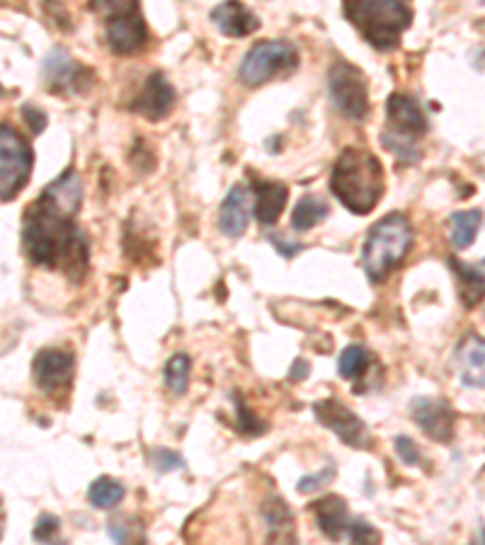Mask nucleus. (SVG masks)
<instances>
[{
	"label": "nucleus",
	"instance_id": "obj_1",
	"mask_svg": "<svg viewBox=\"0 0 485 545\" xmlns=\"http://www.w3.org/2000/svg\"><path fill=\"white\" fill-rule=\"evenodd\" d=\"M83 187L76 170L56 177L22 218V245L34 265L81 281L90 267V240L76 223Z\"/></svg>",
	"mask_w": 485,
	"mask_h": 545
},
{
	"label": "nucleus",
	"instance_id": "obj_2",
	"mask_svg": "<svg viewBox=\"0 0 485 545\" xmlns=\"http://www.w3.org/2000/svg\"><path fill=\"white\" fill-rule=\"evenodd\" d=\"M330 189L355 216L372 214L384 197V165L364 148H345L330 172Z\"/></svg>",
	"mask_w": 485,
	"mask_h": 545
},
{
	"label": "nucleus",
	"instance_id": "obj_3",
	"mask_svg": "<svg viewBox=\"0 0 485 545\" xmlns=\"http://www.w3.org/2000/svg\"><path fill=\"white\" fill-rule=\"evenodd\" d=\"M342 8L350 25L381 51L396 49L413 22L408 0H342Z\"/></svg>",
	"mask_w": 485,
	"mask_h": 545
},
{
	"label": "nucleus",
	"instance_id": "obj_4",
	"mask_svg": "<svg viewBox=\"0 0 485 545\" xmlns=\"http://www.w3.org/2000/svg\"><path fill=\"white\" fill-rule=\"evenodd\" d=\"M413 248V226L403 214H388L374 223L362 248V267L372 284H381L403 265Z\"/></svg>",
	"mask_w": 485,
	"mask_h": 545
},
{
	"label": "nucleus",
	"instance_id": "obj_5",
	"mask_svg": "<svg viewBox=\"0 0 485 545\" xmlns=\"http://www.w3.org/2000/svg\"><path fill=\"white\" fill-rule=\"evenodd\" d=\"M430 124H427L425 112L410 95L393 93L386 102V129L381 134L384 148L401 158L403 163H418L420 153L415 148V141L422 134H427Z\"/></svg>",
	"mask_w": 485,
	"mask_h": 545
},
{
	"label": "nucleus",
	"instance_id": "obj_6",
	"mask_svg": "<svg viewBox=\"0 0 485 545\" xmlns=\"http://www.w3.org/2000/svg\"><path fill=\"white\" fill-rule=\"evenodd\" d=\"M296 66H299V54H296L294 44L282 42V39L260 42L243 56L241 66H238V80L248 88H258L279 76H289L296 71Z\"/></svg>",
	"mask_w": 485,
	"mask_h": 545
},
{
	"label": "nucleus",
	"instance_id": "obj_7",
	"mask_svg": "<svg viewBox=\"0 0 485 545\" xmlns=\"http://www.w3.org/2000/svg\"><path fill=\"white\" fill-rule=\"evenodd\" d=\"M32 163V148L27 146V141L13 126H0V199L3 202L15 199L17 192L27 185Z\"/></svg>",
	"mask_w": 485,
	"mask_h": 545
},
{
	"label": "nucleus",
	"instance_id": "obj_8",
	"mask_svg": "<svg viewBox=\"0 0 485 545\" xmlns=\"http://www.w3.org/2000/svg\"><path fill=\"white\" fill-rule=\"evenodd\" d=\"M328 90L333 97V105L345 114L347 119L362 122L369 114V90L364 73L350 61L340 59L330 66Z\"/></svg>",
	"mask_w": 485,
	"mask_h": 545
},
{
	"label": "nucleus",
	"instance_id": "obj_9",
	"mask_svg": "<svg viewBox=\"0 0 485 545\" xmlns=\"http://www.w3.org/2000/svg\"><path fill=\"white\" fill-rule=\"evenodd\" d=\"M313 415L350 449H372V434H369L367 424L340 400H321L313 405Z\"/></svg>",
	"mask_w": 485,
	"mask_h": 545
},
{
	"label": "nucleus",
	"instance_id": "obj_10",
	"mask_svg": "<svg viewBox=\"0 0 485 545\" xmlns=\"http://www.w3.org/2000/svg\"><path fill=\"white\" fill-rule=\"evenodd\" d=\"M90 76L93 71L81 66L66 49L54 47L47 54V59L42 63V78L47 90L56 95H68V93H85L90 88Z\"/></svg>",
	"mask_w": 485,
	"mask_h": 545
},
{
	"label": "nucleus",
	"instance_id": "obj_11",
	"mask_svg": "<svg viewBox=\"0 0 485 545\" xmlns=\"http://www.w3.org/2000/svg\"><path fill=\"white\" fill-rule=\"evenodd\" d=\"M410 417H413V422L422 429V434L430 436L432 441H439V444L452 441L456 415L452 405H449V400L427 398V395L413 398L410 400Z\"/></svg>",
	"mask_w": 485,
	"mask_h": 545
},
{
	"label": "nucleus",
	"instance_id": "obj_12",
	"mask_svg": "<svg viewBox=\"0 0 485 545\" xmlns=\"http://www.w3.org/2000/svg\"><path fill=\"white\" fill-rule=\"evenodd\" d=\"M73 354L66 349H42L32 361V376L42 393L54 395L56 390H66L73 378Z\"/></svg>",
	"mask_w": 485,
	"mask_h": 545
},
{
	"label": "nucleus",
	"instance_id": "obj_13",
	"mask_svg": "<svg viewBox=\"0 0 485 545\" xmlns=\"http://www.w3.org/2000/svg\"><path fill=\"white\" fill-rule=\"evenodd\" d=\"M175 107V90L173 85L168 83V78L163 73H151L146 78L144 88H141L139 97L134 100V109L136 114L148 119V122H161V119L168 117Z\"/></svg>",
	"mask_w": 485,
	"mask_h": 545
},
{
	"label": "nucleus",
	"instance_id": "obj_14",
	"mask_svg": "<svg viewBox=\"0 0 485 545\" xmlns=\"http://www.w3.org/2000/svg\"><path fill=\"white\" fill-rule=\"evenodd\" d=\"M211 22L224 37L243 39L260 27V20L253 10H248L241 0H224L211 10Z\"/></svg>",
	"mask_w": 485,
	"mask_h": 545
},
{
	"label": "nucleus",
	"instance_id": "obj_15",
	"mask_svg": "<svg viewBox=\"0 0 485 545\" xmlns=\"http://www.w3.org/2000/svg\"><path fill=\"white\" fill-rule=\"evenodd\" d=\"M456 369L466 388H485V337L466 335L456 347Z\"/></svg>",
	"mask_w": 485,
	"mask_h": 545
},
{
	"label": "nucleus",
	"instance_id": "obj_16",
	"mask_svg": "<svg viewBox=\"0 0 485 545\" xmlns=\"http://www.w3.org/2000/svg\"><path fill=\"white\" fill-rule=\"evenodd\" d=\"M107 47H110L114 54L129 56L136 54L139 49L146 47L148 42V30L146 22L141 15L122 17V20L107 22Z\"/></svg>",
	"mask_w": 485,
	"mask_h": 545
},
{
	"label": "nucleus",
	"instance_id": "obj_17",
	"mask_svg": "<svg viewBox=\"0 0 485 545\" xmlns=\"http://www.w3.org/2000/svg\"><path fill=\"white\" fill-rule=\"evenodd\" d=\"M250 199H253V192L245 185H233L231 192L226 194L224 204H221L219 228L228 238H241L245 228H248L250 209H253Z\"/></svg>",
	"mask_w": 485,
	"mask_h": 545
},
{
	"label": "nucleus",
	"instance_id": "obj_18",
	"mask_svg": "<svg viewBox=\"0 0 485 545\" xmlns=\"http://www.w3.org/2000/svg\"><path fill=\"white\" fill-rule=\"evenodd\" d=\"M313 514H316L318 529L323 531L325 538L330 541H338V538L347 536L352 526V516L350 509H347V502L338 495H328L318 502L311 504Z\"/></svg>",
	"mask_w": 485,
	"mask_h": 545
},
{
	"label": "nucleus",
	"instance_id": "obj_19",
	"mask_svg": "<svg viewBox=\"0 0 485 545\" xmlns=\"http://www.w3.org/2000/svg\"><path fill=\"white\" fill-rule=\"evenodd\" d=\"M255 194V216L262 226H272L279 221L284 206H287L289 189L275 180H253Z\"/></svg>",
	"mask_w": 485,
	"mask_h": 545
},
{
	"label": "nucleus",
	"instance_id": "obj_20",
	"mask_svg": "<svg viewBox=\"0 0 485 545\" xmlns=\"http://www.w3.org/2000/svg\"><path fill=\"white\" fill-rule=\"evenodd\" d=\"M449 265L454 269L456 284H459V298L464 303V308H476L485 298V274L481 269L464 265L456 257L449 260Z\"/></svg>",
	"mask_w": 485,
	"mask_h": 545
},
{
	"label": "nucleus",
	"instance_id": "obj_21",
	"mask_svg": "<svg viewBox=\"0 0 485 545\" xmlns=\"http://www.w3.org/2000/svg\"><path fill=\"white\" fill-rule=\"evenodd\" d=\"M262 519L267 524V538L270 541H294V516H291V509L284 499H267L262 504Z\"/></svg>",
	"mask_w": 485,
	"mask_h": 545
},
{
	"label": "nucleus",
	"instance_id": "obj_22",
	"mask_svg": "<svg viewBox=\"0 0 485 545\" xmlns=\"http://www.w3.org/2000/svg\"><path fill=\"white\" fill-rule=\"evenodd\" d=\"M328 214L330 206L325 199L316 197V194H304L301 202L296 204L294 214H291V228H294L296 233H306L311 231V228H316L321 221H325Z\"/></svg>",
	"mask_w": 485,
	"mask_h": 545
},
{
	"label": "nucleus",
	"instance_id": "obj_23",
	"mask_svg": "<svg viewBox=\"0 0 485 545\" xmlns=\"http://www.w3.org/2000/svg\"><path fill=\"white\" fill-rule=\"evenodd\" d=\"M483 223V214L478 209L471 211H456L449 218V240L456 250H466L476 240L478 228Z\"/></svg>",
	"mask_w": 485,
	"mask_h": 545
},
{
	"label": "nucleus",
	"instance_id": "obj_24",
	"mask_svg": "<svg viewBox=\"0 0 485 545\" xmlns=\"http://www.w3.org/2000/svg\"><path fill=\"white\" fill-rule=\"evenodd\" d=\"M372 364V354L364 344H350V347L342 349L340 361H338V374L347 381H355V378L364 376Z\"/></svg>",
	"mask_w": 485,
	"mask_h": 545
},
{
	"label": "nucleus",
	"instance_id": "obj_25",
	"mask_svg": "<svg viewBox=\"0 0 485 545\" xmlns=\"http://www.w3.org/2000/svg\"><path fill=\"white\" fill-rule=\"evenodd\" d=\"M190 371H192V359L187 354H175L168 359L163 369V381L165 388L173 395H185L187 386H190Z\"/></svg>",
	"mask_w": 485,
	"mask_h": 545
},
{
	"label": "nucleus",
	"instance_id": "obj_26",
	"mask_svg": "<svg viewBox=\"0 0 485 545\" xmlns=\"http://www.w3.org/2000/svg\"><path fill=\"white\" fill-rule=\"evenodd\" d=\"M124 499V487L117 483L114 478H97L93 485L88 487V502L93 504L95 509H114Z\"/></svg>",
	"mask_w": 485,
	"mask_h": 545
},
{
	"label": "nucleus",
	"instance_id": "obj_27",
	"mask_svg": "<svg viewBox=\"0 0 485 545\" xmlns=\"http://www.w3.org/2000/svg\"><path fill=\"white\" fill-rule=\"evenodd\" d=\"M90 10H93L95 15L105 17V22L141 15L139 0H90Z\"/></svg>",
	"mask_w": 485,
	"mask_h": 545
},
{
	"label": "nucleus",
	"instance_id": "obj_28",
	"mask_svg": "<svg viewBox=\"0 0 485 545\" xmlns=\"http://www.w3.org/2000/svg\"><path fill=\"white\" fill-rule=\"evenodd\" d=\"M233 403H236V415H238V432L245 436H258L265 432V422L260 420L258 415L253 412V407H250L241 395L233 393Z\"/></svg>",
	"mask_w": 485,
	"mask_h": 545
},
{
	"label": "nucleus",
	"instance_id": "obj_29",
	"mask_svg": "<svg viewBox=\"0 0 485 545\" xmlns=\"http://www.w3.org/2000/svg\"><path fill=\"white\" fill-rule=\"evenodd\" d=\"M151 466L158 470V473H173V470H180L185 466L180 453L170 449H153L151 451Z\"/></svg>",
	"mask_w": 485,
	"mask_h": 545
},
{
	"label": "nucleus",
	"instance_id": "obj_30",
	"mask_svg": "<svg viewBox=\"0 0 485 545\" xmlns=\"http://www.w3.org/2000/svg\"><path fill=\"white\" fill-rule=\"evenodd\" d=\"M347 538H350L352 543H379L381 533L376 531L372 524H367L364 519H352V526H350V531H347Z\"/></svg>",
	"mask_w": 485,
	"mask_h": 545
},
{
	"label": "nucleus",
	"instance_id": "obj_31",
	"mask_svg": "<svg viewBox=\"0 0 485 545\" xmlns=\"http://www.w3.org/2000/svg\"><path fill=\"white\" fill-rule=\"evenodd\" d=\"M61 529V521L56 514H42L37 519V524H34V531H32V538L34 541H51V538L56 536Z\"/></svg>",
	"mask_w": 485,
	"mask_h": 545
},
{
	"label": "nucleus",
	"instance_id": "obj_32",
	"mask_svg": "<svg viewBox=\"0 0 485 545\" xmlns=\"http://www.w3.org/2000/svg\"><path fill=\"white\" fill-rule=\"evenodd\" d=\"M393 446H396L398 458H401L405 466H420L422 456H420L418 446H415V441L410 439V436H396Z\"/></svg>",
	"mask_w": 485,
	"mask_h": 545
},
{
	"label": "nucleus",
	"instance_id": "obj_33",
	"mask_svg": "<svg viewBox=\"0 0 485 545\" xmlns=\"http://www.w3.org/2000/svg\"><path fill=\"white\" fill-rule=\"evenodd\" d=\"M333 478H335V466H325L323 473L304 475V478L299 480V492H304V495H311V492H316L318 487L328 485Z\"/></svg>",
	"mask_w": 485,
	"mask_h": 545
},
{
	"label": "nucleus",
	"instance_id": "obj_34",
	"mask_svg": "<svg viewBox=\"0 0 485 545\" xmlns=\"http://www.w3.org/2000/svg\"><path fill=\"white\" fill-rule=\"evenodd\" d=\"M22 114H25V122L34 136H39L47 129V114L42 109H37L34 105H22Z\"/></svg>",
	"mask_w": 485,
	"mask_h": 545
},
{
	"label": "nucleus",
	"instance_id": "obj_35",
	"mask_svg": "<svg viewBox=\"0 0 485 545\" xmlns=\"http://www.w3.org/2000/svg\"><path fill=\"white\" fill-rule=\"evenodd\" d=\"M44 8H47L49 20L59 22V25L64 27V30H68V27H71V15L66 13L64 5H61V0H44Z\"/></svg>",
	"mask_w": 485,
	"mask_h": 545
},
{
	"label": "nucleus",
	"instance_id": "obj_36",
	"mask_svg": "<svg viewBox=\"0 0 485 545\" xmlns=\"http://www.w3.org/2000/svg\"><path fill=\"white\" fill-rule=\"evenodd\" d=\"M308 374H311V369H308V361L296 359L294 366H291L289 378L291 381H304V378H308Z\"/></svg>",
	"mask_w": 485,
	"mask_h": 545
},
{
	"label": "nucleus",
	"instance_id": "obj_37",
	"mask_svg": "<svg viewBox=\"0 0 485 545\" xmlns=\"http://www.w3.org/2000/svg\"><path fill=\"white\" fill-rule=\"evenodd\" d=\"M270 240H272V245H275V248L279 250V255H284V257H294L296 252H301V245L284 243V240H279L277 235H270Z\"/></svg>",
	"mask_w": 485,
	"mask_h": 545
},
{
	"label": "nucleus",
	"instance_id": "obj_38",
	"mask_svg": "<svg viewBox=\"0 0 485 545\" xmlns=\"http://www.w3.org/2000/svg\"><path fill=\"white\" fill-rule=\"evenodd\" d=\"M483 3H485V0H483Z\"/></svg>",
	"mask_w": 485,
	"mask_h": 545
}]
</instances>
